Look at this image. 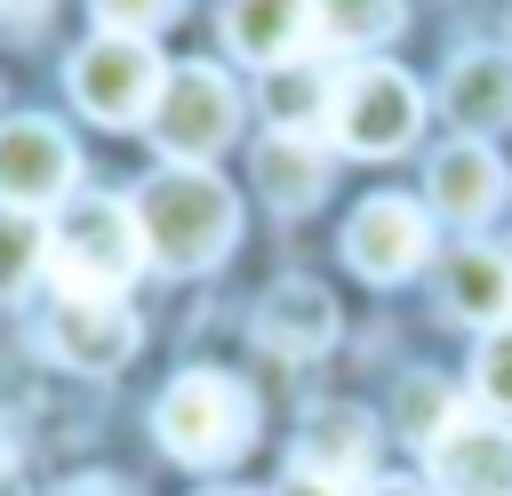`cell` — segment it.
<instances>
[{
    "label": "cell",
    "mask_w": 512,
    "mask_h": 496,
    "mask_svg": "<svg viewBox=\"0 0 512 496\" xmlns=\"http://www.w3.org/2000/svg\"><path fill=\"white\" fill-rule=\"evenodd\" d=\"M472 392H480L496 416H512V328H496V336L480 344V360H472Z\"/></svg>",
    "instance_id": "7402d4cb"
},
{
    "label": "cell",
    "mask_w": 512,
    "mask_h": 496,
    "mask_svg": "<svg viewBox=\"0 0 512 496\" xmlns=\"http://www.w3.org/2000/svg\"><path fill=\"white\" fill-rule=\"evenodd\" d=\"M64 80H72V104H80L88 120L128 128V120H152L168 72H160V56H152L144 32H96L88 48H72Z\"/></svg>",
    "instance_id": "5b68a950"
},
{
    "label": "cell",
    "mask_w": 512,
    "mask_h": 496,
    "mask_svg": "<svg viewBox=\"0 0 512 496\" xmlns=\"http://www.w3.org/2000/svg\"><path fill=\"white\" fill-rule=\"evenodd\" d=\"M440 104L464 136H496L512 128V48H464L440 80Z\"/></svg>",
    "instance_id": "5bb4252c"
},
{
    "label": "cell",
    "mask_w": 512,
    "mask_h": 496,
    "mask_svg": "<svg viewBox=\"0 0 512 496\" xmlns=\"http://www.w3.org/2000/svg\"><path fill=\"white\" fill-rule=\"evenodd\" d=\"M200 496H248V488H200Z\"/></svg>",
    "instance_id": "83f0119b"
},
{
    "label": "cell",
    "mask_w": 512,
    "mask_h": 496,
    "mask_svg": "<svg viewBox=\"0 0 512 496\" xmlns=\"http://www.w3.org/2000/svg\"><path fill=\"white\" fill-rule=\"evenodd\" d=\"M40 264H48V232H40V216L0 208V296L32 288V280H40Z\"/></svg>",
    "instance_id": "d6986e66"
},
{
    "label": "cell",
    "mask_w": 512,
    "mask_h": 496,
    "mask_svg": "<svg viewBox=\"0 0 512 496\" xmlns=\"http://www.w3.org/2000/svg\"><path fill=\"white\" fill-rule=\"evenodd\" d=\"M504 192H512V176H504V160H496L480 136H464V144H448V152L432 160V208H440V216H456V224L496 216V208H504Z\"/></svg>",
    "instance_id": "9a60e30c"
},
{
    "label": "cell",
    "mask_w": 512,
    "mask_h": 496,
    "mask_svg": "<svg viewBox=\"0 0 512 496\" xmlns=\"http://www.w3.org/2000/svg\"><path fill=\"white\" fill-rule=\"evenodd\" d=\"M88 8L104 16V32H160V24H176L184 0H88Z\"/></svg>",
    "instance_id": "603a6c76"
},
{
    "label": "cell",
    "mask_w": 512,
    "mask_h": 496,
    "mask_svg": "<svg viewBox=\"0 0 512 496\" xmlns=\"http://www.w3.org/2000/svg\"><path fill=\"white\" fill-rule=\"evenodd\" d=\"M280 496H352V488H336V480H312V472H288V488Z\"/></svg>",
    "instance_id": "d4e9b609"
},
{
    "label": "cell",
    "mask_w": 512,
    "mask_h": 496,
    "mask_svg": "<svg viewBox=\"0 0 512 496\" xmlns=\"http://www.w3.org/2000/svg\"><path fill=\"white\" fill-rule=\"evenodd\" d=\"M424 256H432V224H424V216H416V200H400V192L368 200V208L344 224V264H352L360 280H376V288L408 280Z\"/></svg>",
    "instance_id": "ba28073f"
},
{
    "label": "cell",
    "mask_w": 512,
    "mask_h": 496,
    "mask_svg": "<svg viewBox=\"0 0 512 496\" xmlns=\"http://www.w3.org/2000/svg\"><path fill=\"white\" fill-rule=\"evenodd\" d=\"M440 288H448V312L456 320L512 328V256L504 248H456L448 272H440Z\"/></svg>",
    "instance_id": "e0dca14e"
},
{
    "label": "cell",
    "mask_w": 512,
    "mask_h": 496,
    "mask_svg": "<svg viewBox=\"0 0 512 496\" xmlns=\"http://www.w3.org/2000/svg\"><path fill=\"white\" fill-rule=\"evenodd\" d=\"M264 112H272V128H296V136H312V128H328V88L320 80H272L264 88Z\"/></svg>",
    "instance_id": "ffe728a7"
},
{
    "label": "cell",
    "mask_w": 512,
    "mask_h": 496,
    "mask_svg": "<svg viewBox=\"0 0 512 496\" xmlns=\"http://www.w3.org/2000/svg\"><path fill=\"white\" fill-rule=\"evenodd\" d=\"M256 344L280 360H312L336 344V296L320 280H280L256 296Z\"/></svg>",
    "instance_id": "7c38bea8"
},
{
    "label": "cell",
    "mask_w": 512,
    "mask_h": 496,
    "mask_svg": "<svg viewBox=\"0 0 512 496\" xmlns=\"http://www.w3.org/2000/svg\"><path fill=\"white\" fill-rule=\"evenodd\" d=\"M416 128H424V96H416L408 72H392V64H352V72L328 80V136H336L344 152L384 160V152H400Z\"/></svg>",
    "instance_id": "277c9868"
},
{
    "label": "cell",
    "mask_w": 512,
    "mask_h": 496,
    "mask_svg": "<svg viewBox=\"0 0 512 496\" xmlns=\"http://www.w3.org/2000/svg\"><path fill=\"white\" fill-rule=\"evenodd\" d=\"M80 184V160H72V136L56 120H0V208H56L64 192Z\"/></svg>",
    "instance_id": "52a82bcc"
},
{
    "label": "cell",
    "mask_w": 512,
    "mask_h": 496,
    "mask_svg": "<svg viewBox=\"0 0 512 496\" xmlns=\"http://www.w3.org/2000/svg\"><path fill=\"white\" fill-rule=\"evenodd\" d=\"M152 432H160V448H168L176 464H232V456L256 440V400H248V384L224 376V368H184V376L160 392Z\"/></svg>",
    "instance_id": "7a4b0ae2"
},
{
    "label": "cell",
    "mask_w": 512,
    "mask_h": 496,
    "mask_svg": "<svg viewBox=\"0 0 512 496\" xmlns=\"http://www.w3.org/2000/svg\"><path fill=\"white\" fill-rule=\"evenodd\" d=\"M368 496H424V488H416V480H376Z\"/></svg>",
    "instance_id": "484cf974"
},
{
    "label": "cell",
    "mask_w": 512,
    "mask_h": 496,
    "mask_svg": "<svg viewBox=\"0 0 512 496\" xmlns=\"http://www.w3.org/2000/svg\"><path fill=\"white\" fill-rule=\"evenodd\" d=\"M448 416H456V400H448L440 376H408V384H400V432H408V440L432 448V440L448 432Z\"/></svg>",
    "instance_id": "44dd1931"
},
{
    "label": "cell",
    "mask_w": 512,
    "mask_h": 496,
    "mask_svg": "<svg viewBox=\"0 0 512 496\" xmlns=\"http://www.w3.org/2000/svg\"><path fill=\"white\" fill-rule=\"evenodd\" d=\"M368 456H376V424H368L360 408H344V400L312 408L304 432H296V472H312V480L360 488V480H368Z\"/></svg>",
    "instance_id": "4fadbf2b"
},
{
    "label": "cell",
    "mask_w": 512,
    "mask_h": 496,
    "mask_svg": "<svg viewBox=\"0 0 512 496\" xmlns=\"http://www.w3.org/2000/svg\"><path fill=\"white\" fill-rule=\"evenodd\" d=\"M64 496H120V488H112V480H72Z\"/></svg>",
    "instance_id": "4316f807"
},
{
    "label": "cell",
    "mask_w": 512,
    "mask_h": 496,
    "mask_svg": "<svg viewBox=\"0 0 512 496\" xmlns=\"http://www.w3.org/2000/svg\"><path fill=\"white\" fill-rule=\"evenodd\" d=\"M256 192H264L280 216H304V208L328 192V152H320L312 136H296V128H272V136L256 144Z\"/></svg>",
    "instance_id": "2e32d148"
},
{
    "label": "cell",
    "mask_w": 512,
    "mask_h": 496,
    "mask_svg": "<svg viewBox=\"0 0 512 496\" xmlns=\"http://www.w3.org/2000/svg\"><path fill=\"white\" fill-rule=\"evenodd\" d=\"M232 128H240V96H232V80H224L216 64H176V72L160 80L152 144H160L168 160H208V152L232 144Z\"/></svg>",
    "instance_id": "8992f818"
},
{
    "label": "cell",
    "mask_w": 512,
    "mask_h": 496,
    "mask_svg": "<svg viewBox=\"0 0 512 496\" xmlns=\"http://www.w3.org/2000/svg\"><path fill=\"white\" fill-rule=\"evenodd\" d=\"M424 456L448 496H512V424H496L480 408H456Z\"/></svg>",
    "instance_id": "30bf717a"
},
{
    "label": "cell",
    "mask_w": 512,
    "mask_h": 496,
    "mask_svg": "<svg viewBox=\"0 0 512 496\" xmlns=\"http://www.w3.org/2000/svg\"><path fill=\"white\" fill-rule=\"evenodd\" d=\"M312 24L328 48H376L400 32V0H312Z\"/></svg>",
    "instance_id": "ac0fdd59"
},
{
    "label": "cell",
    "mask_w": 512,
    "mask_h": 496,
    "mask_svg": "<svg viewBox=\"0 0 512 496\" xmlns=\"http://www.w3.org/2000/svg\"><path fill=\"white\" fill-rule=\"evenodd\" d=\"M128 208H136L144 256H152L160 272H208V264H224L232 240H240V200H232L224 176H208L200 160L152 168Z\"/></svg>",
    "instance_id": "6da1fadb"
},
{
    "label": "cell",
    "mask_w": 512,
    "mask_h": 496,
    "mask_svg": "<svg viewBox=\"0 0 512 496\" xmlns=\"http://www.w3.org/2000/svg\"><path fill=\"white\" fill-rule=\"evenodd\" d=\"M40 16H48V0H0V32H24Z\"/></svg>",
    "instance_id": "cb8c5ba5"
},
{
    "label": "cell",
    "mask_w": 512,
    "mask_h": 496,
    "mask_svg": "<svg viewBox=\"0 0 512 496\" xmlns=\"http://www.w3.org/2000/svg\"><path fill=\"white\" fill-rule=\"evenodd\" d=\"M144 264L152 256H144V232H136L128 200H80L48 232V272H56L64 296H120Z\"/></svg>",
    "instance_id": "3957f363"
},
{
    "label": "cell",
    "mask_w": 512,
    "mask_h": 496,
    "mask_svg": "<svg viewBox=\"0 0 512 496\" xmlns=\"http://www.w3.org/2000/svg\"><path fill=\"white\" fill-rule=\"evenodd\" d=\"M224 40L240 64L288 72L320 40V24H312V0H224Z\"/></svg>",
    "instance_id": "8fae6325"
},
{
    "label": "cell",
    "mask_w": 512,
    "mask_h": 496,
    "mask_svg": "<svg viewBox=\"0 0 512 496\" xmlns=\"http://www.w3.org/2000/svg\"><path fill=\"white\" fill-rule=\"evenodd\" d=\"M48 352L64 360V368H80V376H112V368H128V352H136V312L120 304V296H56V312H48Z\"/></svg>",
    "instance_id": "9c48e42d"
}]
</instances>
